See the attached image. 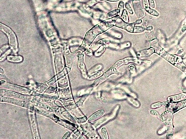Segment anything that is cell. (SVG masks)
<instances>
[{
	"label": "cell",
	"mask_w": 186,
	"mask_h": 139,
	"mask_svg": "<svg viewBox=\"0 0 186 139\" xmlns=\"http://www.w3.org/2000/svg\"><path fill=\"white\" fill-rule=\"evenodd\" d=\"M65 59L67 67L70 69L72 65V55L69 51V49L67 47L65 50Z\"/></svg>",
	"instance_id": "25"
},
{
	"label": "cell",
	"mask_w": 186,
	"mask_h": 139,
	"mask_svg": "<svg viewBox=\"0 0 186 139\" xmlns=\"http://www.w3.org/2000/svg\"><path fill=\"white\" fill-rule=\"evenodd\" d=\"M125 7L126 9V11H127L128 13H129V14L133 15L134 14V11L132 7H131V5L128 3V2H126L125 3Z\"/></svg>",
	"instance_id": "44"
},
{
	"label": "cell",
	"mask_w": 186,
	"mask_h": 139,
	"mask_svg": "<svg viewBox=\"0 0 186 139\" xmlns=\"http://www.w3.org/2000/svg\"><path fill=\"white\" fill-rule=\"evenodd\" d=\"M142 22H143L142 20H141V19H138V20L135 21V25H139V24H141Z\"/></svg>",
	"instance_id": "51"
},
{
	"label": "cell",
	"mask_w": 186,
	"mask_h": 139,
	"mask_svg": "<svg viewBox=\"0 0 186 139\" xmlns=\"http://www.w3.org/2000/svg\"><path fill=\"white\" fill-rule=\"evenodd\" d=\"M128 101L131 104H132L133 106H134L136 108H139L140 107V103L139 102L138 100H135V98L133 97L128 96L127 98Z\"/></svg>",
	"instance_id": "32"
},
{
	"label": "cell",
	"mask_w": 186,
	"mask_h": 139,
	"mask_svg": "<svg viewBox=\"0 0 186 139\" xmlns=\"http://www.w3.org/2000/svg\"><path fill=\"white\" fill-rule=\"evenodd\" d=\"M101 133L103 139H109V136L107 130L105 127H102L101 129Z\"/></svg>",
	"instance_id": "40"
},
{
	"label": "cell",
	"mask_w": 186,
	"mask_h": 139,
	"mask_svg": "<svg viewBox=\"0 0 186 139\" xmlns=\"http://www.w3.org/2000/svg\"><path fill=\"white\" fill-rule=\"evenodd\" d=\"M107 1H112V2H116L119 0H107Z\"/></svg>",
	"instance_id": "55"
},
{
	"label": "cell",
	"mask_w": 186,
	"mask_h": 139,
	"mask_svg": "<svg viewBox=\"0 0 186 139\" xmlns=\"http://www.w3.org/2000/svg\"><path fill=\"white\" fill-rule=\"evenodd\" d=\"M185 84H186V80H185Z\"/></svg>",
	"instance_id": "56"
},
{
	"label": "cell",
	"mask_w": 186,
	"mask_h": 139,
	"mask_svg": "<svg viewBox=\"0 0 186 139\" xmlns=\"http://www.w3.org/2000/svg\"><path fill=\"white\" fill-rule=\"evenodd\" d=\"M103 75V72L101 71H99L98 72L93 74L92 75H89L88 76L87 80H94V79H96V78H100Z\"/></svg>",
	"instance_id": "37"
},
{
	"label": "cell",
	"mask_w": 186,
	"mask_h": 139,
	"mask_svg": "<svg viewBox=\"0 0 186 139\" xmlns=\"http://www.w3.org/2000/svg\"><path fill=\"white\" fill-rule=\"evenodd\" d=\"M114 26L120 28L124 29L127 32L131 33H134L135 28V23H126L123 21L122 19L119 17H115L114 19L112 21Z\"/></svg>",
	"instance_id": "11"
},
{
	"label": "cell",
	"mask_w": 186,
	"mask_h": 139,
	"mask_svg": "<svg viewBox=\"0 0 186 139\" xmlns=\"http://www.w3.org/2000/svg\"><path fill=\"white\" fill-rule=\"evenodd\" d=\"M155 53V49L153 47H150L147 49H144L143 50L139 51L137 52L136 55L138 58H145L149 57L152 55L153 54Z\"/></svg>",
	"instance_id": "20"
},
{
	"label": "cell",
	"mask_w": 186,
	"mask_h": 139,
	"mask_svg": "<svg viewBox=\"0 0 186 139\" xmlns=\"http://www.w3.org/2000/svg\"><path fill=\"white\" fill-rule=\"evenodd\" d=\"M124 2L123 1H120L119 2V4H118V7H117V10L119 11L120 15H121L123 11L124 10Z\"/></svg>",
	"instance_id": "43"
},
{
	"label": "cell",
	"mask_w": 186,
	"mask_h": 139,
	"mask_svg": "<svg viewBox=\"0 0 186 139\" xmlns=\"http://www.w3.org/2000/svg\"><path fill=\"white\" fill-rule=\"evenodd\" d=\"M71 135V133L68 132H67L66 134H64V136L62 137V139H69L70 136Z\"/></svg>",
	"instance_id": "50"
},
{
	"label": "cell",
	"mask_w": 186,
	"mask_h": 139,
	"mask_svg": "<svg viewBox=\"0 0 186 139\" xmlns=\"http://www.w3.org/2000/svg\"><path fill=\"white\" fill-rule=\"evenodd\" d=\"M39 21L45 37L49 41H51L52 43L55 45V41L57 42V39H58L57 34L54 29L53 23L48 17L47 13L43 12V14L39 16Z\"/></svg>",
	"instance_id": "2"
},
{
	"label": "cell",
	"mask_w": 186,
	"mask_h": 139,
	"mask_svg": "<svg viewBox=\"0 0 186 139\" xmlns=\"http://www.w3.org/2000/svg\"><path fill=\"white\" fill-rule=\"evenodd\" d=\"M150 44L152 47L154 48L155 52L156 53L160 55L161 57H162L167 61L170 63L171 64L173 65L177 68H179V66L183 63L182 61V59L180 57L171 54L166 52L165 50L160 46L157 40L155 39L151 41Z\"/></svg>",
	"instance_id": "3"
},
{
	"label": "cell",
	"mask_w": 186,
	"mask_h": 139,
	"mask_svg": "<svg viewBox=\"0 0 186 139\" xmlns=\"http://www.w3.org/2000/svg\"><path fill=\"white\" fill-rule=\"evenodd\" d=\"M1 96L11 97L30 102L32 100V95H25L19 92L2 89H1Z\"/></svg>",
	"instance_id": "9"
},
{
	"label": "cell",
	"mask_w": 186,
	"mask_h": 139,
	"mask_svg": "<svg viewBox=\"0 0 186 139\" xmlns=\"http://www.w3.org/2000/svg\"><path fill=\"white\" fill-rule=\"evenodd\" d=\"M149 2V5L151 8H155L156 7V5H155V2L154 0H148Z\"/></svg>",
	"instance_id": "48"
},
{
	"label": "cell",
	"mask_w": 186,
	"mask_h": 139,
	"mask_svg": "<svg viewBox=\"0 0 186 139\" xmlns=\"http://www.w3.org/2000/svg\"><path fill=\"white\" fill-rule=\"evenodd\" d=\"M84 42V39L80 37H72L67 40L62 41L63 44L66 46H80L82 45Z\"/></svg>",
	"instance_id": "18"
},
{
	"label": "cell",
	"mask_w": 186,
	"mask_h": 139,
	"mask_svg": "<svg viewBox=\"0 0 186 139\" xmlns=\"http://www.w3.org/2000/svg\"><path fill=\"white\" fill-rule=\"evenodd\" d=\"M1 102L4 103L11 104L18 107H22L24 108L28 109V110L31 109L34 104L32 102L25 101L23 100H20L16 98H13L8 97L1 96Z\"/></svg>",
	"instance_id": "7"
},
{
	"label": "cell",
	"mask_w": 186,
	"mask_h": 139,
	"mask_svg": "<svg viewBox=\"0 0 186 139\" xmlns=\"http://www.w3.org/2000/svg\"><path fill=\"white\" fill-rule=\"evenodd\" d=\"M81 3L78 1L66 2L58 4L53 9L57 11H76L78 10Z\"/></svg>",
	"instance_id": "10"
},
{
	"label": "cell",
	"mask_w": 186,
	"mask_h": 139,
	"mask_svg": "<svg viewBox=\"0 0 186 139\" xmlns=\"http://www.w3.org/2000/svg\"><path fill=\"white\" fill-rule=\"evenodd\" d=\"M57 87L60 89H64L69 87V83L67 75L60 79L57 82Z\"/></svg>",
	"instance_id": "24"
},
{
	"label": "cell",
	"mask_w": 186,
	"mask_h": 139,
	"mask_svg": "<svg viewBox=\"0 0 186 139\" xmlns=\"http://www.w3.org/2000/svg\"><path fill=\"white\" fill-rule=\"evenodd\" d=\"M103 65L101 64L96 65L92 69H91L90 71H88V76L89 75H92V74H95L96 72H98L99 71H101V70L103 69Z\"/></svg>",
	"instance_id": "29"
},
{
	"label": "cell",
	"mask_w": 186,
	"mask_h": 139,
	"mask_svg": "<svg viewBox=\"0 0 186 139\" xmlns=\"http://www.w3.org/2000/svg\"><path fill=\"white\" fill-rule=\"evenodd\" d=\"M12 50L11 49V48L8 49L6 52H5L4 53L2 54H1V57H0V61H3L4 60L7 59V57L9 55V54L11 53V51Z\"/></svg>",
	"instance_id": "42"
},
{
	"label": "cell",
	"mask_w": 186,
	"mask_h": 139,
	"mask_svg": "<svg viewBox=\"0 0 186 139\" xmlns=\"http://www.w3.org/2000/svg\"><path fill=\"white\" fill-rule=\"evenodd\" d=\"M75 121H76V123H77L78 124L81 125V124L87 122L88 118H87L85 115L84 116L81 117V118H75Z\"/></svg>",
	"instance_id": "38"
},
{
	"label": "cell",
	"mask_w": 186,
	"mask_h": 139,
	"mask_svg": "<svg viewBox=\"0 0 186 139\" xmlns=\"http://www.w3.org/2000/svg\"><path fill=\"white\" fill-rule=\"evenodd\" d=\"M113 26L114 25L112 21H102L91 29L86 34L84 39V42L81 45L82 47L84 48L83 50L85 48H89L98 35L103 33H104Z\"/></svg>",
	"instance_id": "1"
},
{
	"label": "cell",
	"mask_w": 186,
	"mask_h": 139,
	"mask_svg": "<svg viewBox=\"0 0 186 139\" xmlns=\"http://www.w3.org/2000/svg\"><path fill=\"white\" fill-rule=\"evenodd\" d=\"M55 95L58 97L59 98H62V99L73 98L70 86L64 89H58L55 94Z\"/></svg>",
	"instance_id": "16"
},
{
	"label": "cell",
	"mask_w": 186,
	"mask_h": 139,
	"mask_svg": "<svg viewBox=\"0 0 186 139\" xmlns=\"http://www.w3.org/2000/svg\"><path fill=\"white\" fill-rule=\"evenodd\" d=\"M70 69L68 67H65L61 72H60V73L57 74V75H55V76H54L51 80H50L47 82V84L49 86H53L56 82H57V80H59L60 79H61V78H63L64 77L66 76L67 74H68L69 71H70Z\"/></svg>",
	"instance_id": "15"
},
{
	"label": "cell",
	"mask_w": 186,
	"mask_h": 139,
	"mask_svg": "<svg viewBox=\"0 0 186 139\" xmlns=\"http://www.w3.org/2000/svg\"><path fill=\"white\" fill-rule=\"evenodd\" d=\"M28 118L30 123L32 136L33 139H41L38 128L37 122L35 112L31 110H28Z\"/></svg>",
	"instance_id": "12"
},
{
	"label": "cell",
	"mask_w": 186,
	"mask_h": 139,
	"mask_svg": "<svg viewBox=\"0 0 186 139\" xmlns=\"http://www.w3.org/2000/svg\"><path fill=\"white\" fill-rule=\"evenodd\" d=\"M101 2V0H90L88 2H87L86 4L91 8V7H93L97 3H100Z\"/></svg>",
	"instance_id": "41"
},
{
	"label": "cell",
	"mask_w": 186,
	"mask_h": 139,
	"mask_svg": "<svg viewBox=\"0 0 186 139\" xmlns=\"http://www.w3.org/2000/svg\"><path fill=\"white\" fill-rule=\"evenodd\" d=\"M3 80V83L1 82V88L2 89L15 91L17 92H19L20 94H25V95H32L33 94V91L30 88L18 86L16 84H11L9 83H7L5 80Z\"/></svg>",
	"instance_id": "5"
},
{
	"label": "cell",
	"mask_w": 186,
	"mask_h": 139,
	"mask_svg": "<svg viewBox=\"0 0 186 139\" xmlns=\"http://www.w3.org/2000/svg\"><path fill=\"white\" fill-rule=\"evenodd\" d=\"M104 112H105L102 109L99 110L96 112H94L89 118H88L87 122L91 124H93L97 120H98L99 118H101L102 116H104Z\"/></svg>",
	"instance_id": "21"
},
{
	"label": "cell",
	"mask_w": 186,
	"mask_h": 139,
	"mask_svg": "<svg viewBox=\"0 0 186 139\" xmlns=\"http://www.w3.org/2000/svg\"></svg>",
	"instance_id": "57"
},
{
	"label": "cell",
	"mask_w": 186,
	"mask_h": 139,
	"mask_svg": "<svg viewBox=\"0 0 186 139\" xmlns=\"http://www.w3.org/2000/svg\"><path fill=\"white\" fill-rule=\"evenodd\" d=\"M186 98V94L182 93L180 94L177 95H174L172 96H170L168 98V101L170 102H176L180 101L182 100H184Z\"/></svg>",
	"instance_id": "26"
},
{
	"label": "cell",
	"mask_w": 186,
	"mask_h": 139,
	"mask_svg": "<svg viewBox=\"0 0 186 139\" xmlns=\"http://www.w3.org/2000/svg\"><path fill=\"white\" fill-rule=\"evenodd\" d=\"M101 4L103 5V7L104 8V9H106V11H110L111 9V6L110 5L106 2H101Z\"/></svg>",
	"instance_id": "47"
},
{
	"label": "cell",
	"mask_w": 186,
	"mask_h": 139,
	"mask_svg": "<svg viewBox=\"0 0 186 139\" xmlns=\"http://www.w3.org/2000/svg\"><path fill=\"white\" fill-rule=\"evenodd\" d=\"M101 139V137L98 135V134L97 133V134L93 136V137H92V138H91V139Z\"/></svg>",
	"instance_id": "52"
},
{
	"label": "cell",
	"mask_w": 186,
	"mask_h": 139,
	"mask_svg": "<svg viewBox=\"0 0 186 139\" xmlns=\"http://www.w3.org/2000/svg\"><path fill=\"white\" fill-rule=\"evenodd\" d=\"M57 89H58V88H57V87H54L53 86H49L48 89L46 90V91L45 92L44 94H47V95L55 94V95Z\"/></svg>",
	"instance_id": "35"
},
{
	"label": "cell",
	"mask_w": 186,
	"mask_h": 139,
	"mask_svg": "<svg viewBox=\"0 0 186 139\" xmlns=\"http://www.w3.org/2000/svg\"><path fill=\"white\" fill-rule=\"evenodd\" d=\"M164 103H162V102H156L155 103H154L151 105V108L153 109H157V108H160V107H162Z\"/></svg>",
	"instance_id": "46"
},
{
	"label": "cell",
	"mask_w": 186,
	"mask_h": 139,
	"mask_svg": "<svg viewBox=\"0 0 186 139\" xmlns=\"http://www.w3.org/2000/svg\"><path fill=\"white\" fill-rule=\"evenodd\" d=\"M133 5L137 16H138L139 18H141L144 16L145 14L140 2V0H133Z\"/></svg>",
	"instance_id": "19"
},
{
	"label": "cell",
	"mask_w": 186,
	"mask_h": 139,
	"mask_svg": "<svg viewBox=\"0 0 186 139\" xmlns=\"http://www.w3.org/2000/svg\"><path fill=\"white\" fill-rule=\"evenodd\" d=\"M94 89H95V86L93 84L91 85L88 86H86L84 88H81L76 91V95L77 97H82L86 95H90L94 93Z\"/></svg>",
	"instance_id": "17"
},
{
	"label": "cell",
	"mask_w": 186,
	"mask_h": 139,
	"mask_svg": "<svg viewBox=\"0 0 186 139\" xmlns=\"http://www.w3.org/2000/svg\"><path fill=\"white\" fill-rule=\"evenodd\" d=\"M106 48V45H100L99 47L97 48V50H96L95 52L93 53V54L95 55V56H96L97 57H99L105 52Z\"/></svg>",
	"instance_id": "31"
},
{
	"label": "cell",
	"mask_w": 186,
	"mask_h": 139,
	"mask_svg": "<svg viewBox=\"0 0 186 139\" xmlns=\"http://www.w3.org/2000/svg\"><path fill=\"white\" fill-rule=\"evenodd\" d=\"M121 18L122 19L123 21H124L126 23H129V16L128 14V11H126V9H124L123 11V12L121 15Z\"/></svg>",
	"instance_id": "39"
},
{
	"label": "cell",
	"mask_w": 186,
	"mask_h": 139,
	"mask_svg": "<svg viewBox=\"0 0 186 139\" xmlns=\"http://www.w3.org/2000/svg\"><path fill=\"white\" fill-rule=\"evenodd\" d=\"M82 133H83V130L81 128V127H79V128L77 130L71 133V135L68 139H79L81 136Z\"/></svg>",
	"instance_id": "30"
},
{
	"label": "cell",
	"mask_w": 186,
	"mask_h": 139,
	"mask_svg": "<svg viewBox=\"0 0 186 139\" xmlns=\"http://www.w3.org/2000/svg\"><path fill=\"white\" fill-rule=\"evenodd\" d=\"M154 29V27H152V26H149L148 27L146 28V30L148 31H152Z\"/></svg>",
	"instance_id": "53"
},
{
	"label": "cell",
	"mask_w": 186,
	"mask_h": 139,
	"mask_svg": "<svg viewBox=\"0 0 186 139\" xmlns=\"http://www.w3.org/2000/svg\"><path fill=\"white\" fill-rule=\"evenodd\" d=\"M53 56L55 73L57 75L64 69V59L61 50L60 48H54Z\"/></svg>",
	"instance_id": "6"
},
{
	"label": "cell",
	"mask_w": 186,
	"mask_h": 139,
	"mask_svg": "<svg viewBox=\"0 0 186 139\" xmlns=\"http://www.w3.org/2000/svg\"><path fill=\"white\" fill-rule=\"evenodd\" d=\"M117 15H120L119 11L117 10V9L114 10V11H110L109 13H108L106 14V19H109L112 17H115Z\"/></svg>",
	"instance_id": "36"
},
{
	"label": "cell",
	"mask_w": 186,
	"mask_h": 139,
	"mask_svg": "<svg viewBox=\"0 0 186 139\" xmlns=\"http://www.w3.org/2000/svg\"><path fill=\"white\" fill-rule=\"evenodd\" d=\"M150 113H151L153 116H154L157 117V118L160 117V115L158 114V112H156V111H155V110H151V111L150 112Z\"/></svg>",
	"instance_id": "49"
},
{
	"label": "cell",
	"mask_w": 186,
	"mask_h": 139,
	"mask_svg": "<svg viewBox=\"0 0 186 139\" xmlns=\"http://www.w3.org/2000/svg\"><path fill=\"white\" fill-rule=\"evenodd\" d=\"M7 59L8 61L11 63H20L23 61V57L21 55H9Z\"/></svg>",
	"instance_id": "27"
},
{
	"label": "cell",
	"mask_w": 186,
	"mask_h": 139,
	"mask_svg": "<svg viewBox=\"0 0 186 139\" xmlns=\"http://www.w3.org/2000/svg\"><path fill=\"white\" fill-rule=\"evenodd\" d=\"M143 3L144 5L145 11H146L147 13H149V14L156 17L160 16V13L157 11H156L154 8H152L149 6L148 4L149 3L148 0H143Z\"/></svg>",
	"instance_id": "23"
},
{
	"label": "cell",
	"mask_w": 186,
	"mask_h": 139,
	"mask_svg": "<svg viewBox=\"0 0 186 139\" xmlns=\"http://www.w3.org/2000/svg\"><path fill=\"white\" fill-rule=\"evenodd\" d=\"M186 33V19H185L181 24V27L179 28V31L175 35L173 39H172V41L174 40H179L185 33Z\"/></svg>",
	"instance_id": "22"
},
{
	"label": "cell",
	"mask_w": 186,
	"mask_h": 139,
	"mask_svg": "<svg viewBox=\"0 0 186 139\" xmlns=\"http://www.w3.org/2000/svg\"><path fill=\"white\" fill-rule=\"evenodd\" d=\"M104 34L110 36L111 37H115L117 39H121L122 37V34L118 32L115 31V30H112L109 29L106 32L104 33Z\"/></svg>",
	"instance_id": "28"
},
{
	"label": "cell",
	"mask_w": 186,
	"mask_h": 139,
	"mask_svg": "<svg viewBox=\"0 0 186 139\" xmlns=\"http://www.w3.org/2000/svg\"><path fill=\"white\" fill-rule=\"evenodd\" d=\"M157 38L158 40V42L164 44L165 43V37L164 33L162 32L160 30H158L157 33Z\"/></svg>",
	"instance_id": "34"
},
{
	"label": "cell",
	"mask_w": 186,
	"mask_h": 139,
	"mask_svg": "<svg viewBox=\"0 0 186 139\" xmlns=\"http://www.w3.org/2000/svg\"><path fill=\"white\" fill-rule=\"evenodd\" d=\"M9 47H10V46H9V44H5V45H3L1 47V49H0V53H1V54H2L4 53L8 49H9Z\"/></svg>",
	"instance_id": "45"
},
{
	"label": "cell",
	"mask_w": 186,
	"mask_h": 139,
	"mask_svg": "<svg viewBox=\"0 0 186 139\" xmlns=\"http://www.w3.org/2000/svg\"><path fill=\"white\" fill-rule=\"evenodd\" d=\"M0 29L2 32L6 34L7 37L8 38L10 48L14 53H16L18 51V38L14 32L10 27L3 24L2 23H0Z\"/></svg>",
	"instance_id": "4"
},
{
	"label": "cell",
	"mask_w": 186,
	"mask_h": 139,
	"mask_svg": "<svg viewBox=\"0 0 186 139\" xmlns=\"http://www.w3.org/2000/svg\"><path fill=\"white\" fill-rule=\"evenodd\" d=\"M89 96H90V95H86V96L81 97L80 99L77 102H76V105L79 107H83L85 104V102L89 98Z\"/></svg>",
	"instance_id": "33"
},
{
	"label": "cell",
	"mask_w": 186,
	"mask_h": 139,
	"mask_svg": "<svg viewBox=\"0 0 186 139\" xmlns=\"http://www.w3.org/2000/svg\"><path fill=\"white\" fill-rule=\"evenodd\" d=\"M120 106L119 105H117L110 114H108L106 115L102 116L101 118H99L98 120H97L93 124H92L94 128L96 129L99 128L104 124H106L107 122H108L109 121L114 119L117 116L118 110L120 109Z\"/></svg>",
	"instance_id": "8"
},
{
	"label": "cell",
	"mask_w": 186,
	"mask_h": 139,
	"mask_svg": "<svg viewBox=\"0 0 186 139\" xmlns=\"http://www.w3.org/2000/svg\"><path fill=\"white\" fill-rule=\"evenodd\" d=\"M78 67L80 70L82 76L85 78H88V71H87L84 60V54L82 52H78Z\"/></svg>",
	"instance_id": "14"
},
{
	"label": "cell",
	"mask_w": 186,
	"mask_h": 139,
	"mask_svg": "<svg viewBox=\"0 0 186 139\" xmlns=\"http://www.w3.org/2000/svg\"><path fill=\"white\" fill-rule=\"evenodd\" d=\"M186 107V100L176 102H170L166 105V110L168 112L175 113L181 109Z\"/></svg>",
	"instance_id": "13"
},
{
	"label": "cell",
	"mask_w": 186,
	"mask_h": 139,
	"mask_svg": "<svg viewBox=\"0 0 186 139\" xmlns=\"http://www.w3.org/2000/svg\"><path fill=\"white\" fill-rule=\"evenodd\" d=\"M0 74H1V75L2 76L3 74H5V71H3V69L2 68H1V72H0Z\"/></svg>",
	"instance_id": "54"
}]
</instances>
